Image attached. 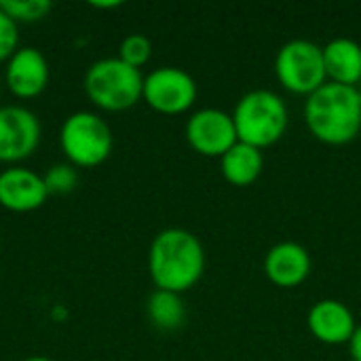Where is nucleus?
Listing matches in <instances>:
<instances>
[{"instance_id": "f257e3e1", "label": "nucleus", "mask_w": 361, "mask_h": 361, "mask_svg": "<svg viewBox=\"0 0 361 361\" xmlns=\"http://www.w3.org/2000/svg\"><path fill=\"white\" fill-rule=\"evenodd\" d=\"M148 273L157 290L184 294L205 273V250L199 237L186 228L161 231L148 250Z\"/></svg>"}, {"instance_id": "f03ea898", "label": "nucleus", "mask_w": 361, "mask_h": 361, "mask_svg": "<svg viewBox=\"0 0 361 361\" xmlns=\"http://www.w3.org/2000/svg\"><path fill=\"white\" fill-rule=\"evenodd\" d=\"M305 123L322 144H351L361 135V91L357 87L326 82L307 97Z\"/></svg>"}, {"instance_id": "7ed1b4c3", "label": "nucleus", "mask_w": 361, "mask_h": 361, "mask_svg": "<svg viewBox=\"0 0 361 361\" xmlns=\"http://www.w3.org/2000/svg\"><path fill=\"white\" fill-rule=\"evenodd\" d=\"M237 137L258 150L277 144L288 129V106L269 89H254L241 95L233 110Z\"/></svg>"}, {"instance_id": "20e7f679", "label": "nucleus", "mask_w": 361, "mask_h": 361, "mask_svg": "<svg viewBox=\"0 0 361 361\" xmlns=\"http://www.w3.org/2000/svg\"><path fill=\"white\" fill-rule=\"evenodd\" d=\"M85 93L104 112H125L142 99L144 76L118 57L93 61L85 72Z\"/></svg>"}, {"instance_id": "39448f33", "label": "nucleus", "mask_w": 361, "mask_h": 361, "mask_svg": "<svg viewBox=\"0 0 361 361\" xmlns=\"http://www.w3.org/2000/svg\"><path fill=\"white\" fill-rule=\"evenodd\" d=\"M59 146L70 165L91 169L110 157L114 137L110 125L99 114L78 110L63 121L59 129Z\"/></svg>"}, {"instance_id": "423d86ee", "label": "nucleus", "mask_w": 361, "mask_h": 361, "mask_svg": "<svg viewBox=\"0 0 361 361\" xmlns=\"http://www.w3.org/2000/svg\"><path fill=\"white\" fill-rule=\"evenodd\" d=\"M275 76L290 93L309 97L328 82L324 47L305 38L286 42L275 57Z\"/></svg>"}, {"instance_id": "0eeeda50", "label": "nucleus", "mask_w": 361, "mask_h": 361, "mask_svg": "<svg viewBox=\"0 0 361 361\" xmlns=\"http://www.w3.org/2000/svg\"><path fill=\"white\" fill-rule=\"evenodd\" d=\"M142 99L159 114H182L197 99V82L186 70L163 66L144 76Z\"/></svg>"}, {"instance_id": "6e6552de", "label": "nucleus", "mask_w": 361, "mask_h": 361, "mask_svg": "<svg viewBox=\"0 0 361 361\" xmlns=\"http://www.w3.org/2000/svg\"><path fill=\"white\" fill-rule=\"evenodd\" d=\"M184 135L195 152L212 159H222L239 142L233 114L220 108H201L192 112L186 121Z\"/></svg>"}, {"instance_id": "1a4fd4ad", "label": "nucleus", "mask_w": 361, "mask_h": 361, "mask_svg": "<svg viewBox=\"0 0 361 361\" xmlns=\"http://www.w3.org/2000/svg\"><path fill=\"white\" fill-rule=\"evenodd\" d=\"M40 121L23 106L0 108V163H21L40 144Z\"/></svg>"}, {"instance_id": "9d476101", "label": "nucleus", "mask_w": 361, "mask_h": 361, "mask_svg": "<svg viewBox=\"0 0 361 361\" xmlns=\"http://www.w3.org/2000/svg\"><path fill=\"white\" fill-rule=\"evenodd\" d=\"M51 78L49 61L36 47H19L6 61L4 82L6 89L19 99L38 97Z\"/></svg>"}, {"instance_id": "9b49d317", "label": "nucleus", "mask_w": 361, "mask_h": 361, "mask_svg": "<svg viewBox=\"0 0 361 361\" xmlns=\"http://www.w3.org/2000/svg\"><path fill=\"white\" fill-rule=\"evenodd\" d=\"M49 190L42 176L25 167L0 171V205L15 214H27L44 205Z\"/></svg>"}, {"instance_id": "f8f14e48", "label": "nucleus", "mask_w": 361, "mask_h": 361, "mask_svg": "<svg viewBox=\"0 0 361 361\" xmlns=\"http://www.w3.org/2000/svg\"><path fill=\"white\" fill-rule=\"evenodd\" d=\"M307 326L319 343L330 347L349 345L357 330L351 309L334 298L317 300L307 315Z\"/></svg>"}, {"instance_id": "ddd939ff", "label": "nucleus", "mask_w": 361, "mask_h": 361, "mask_svg": "<svg viewBox=\"0 0 361 361\" xmlns=\"http://www.w3.org/2000/svg\"><path fill=\"white\" fill-rule=\"evenodd\" d=\"M313 262L305 245L294 241H281L273 245L264 256V273L277 288H298L311 275Z\"/></svg>"}, {"instance_id": "4468645a", "label": "nucleus", "mask_w": 361, "mask_h": 361, "mask_svg": "<svg viewBox=\"0 0 361 361\" xmlns=\"http://www.w3.org/2000/svg\"><path fill=\"white\" fill-rule=\"evenodd\" d=\"M328 82L357 87L361 82V44L353 38H334L324 47Z\"/></svg>"}, {"instance_id": "2eb2a0df", "label": "nucleus", "mask_w": 361, "mask_h": 361, "mask_svg": "<svg viewBox=\"0 0 361 361\" xmlns=\"http://www.w3.org/2000/svg\"><path fill=\"white\" fill-rule=\"evenodd\" d=\"M262 169H264V154H262V150H258V148H254L250 144H243V142H237L220 159L222 178L228 184L237 186V188L252 186L262 176Z\"/></svg>"}, {"instance_id": "dca6fc26", "label": "nucleus", "mask_w": 361, "mask_h": 361, "mask_svg": "<svg viewBox=\"0 0 361 361\" xmlns=\"http://www.w3.org/2000/svg\"><path fill=\"white\" fill-rule=\"evenodd\" d=\"M146 315L150 324L163 332H173L182 328L186 319V307L182 300V294L167 292V290H154L148 296L146 302Z\"/></svg>"}, {"instance_id": "f3484780", "label": "nucleus", "mask_w": 361, "mask_h": 361, "mask_svg": "<svg viewBox=\"0 0 361 361\" xmlns=\"http://www.w3.org/2000/svg\"><path fill=\"white\" fill-rule=\"evenodd\" d=\"M0 8L15 23H32L44 19L53 4L49 0H0Z\"/></svg>"}, {"instance_id": "a211bd4d", "label": "nucleus", "mask_w": 361, "mask_h": 361, "mask_svg": "<svg viewBox=\"0 0 361 361\" xmlns=\"http://www.w3.org/2000/svg\"><path fill=\"white\" fill-rule=\"evenodd\" d=\"M150 55H152V42L144 34H129L123 38L118 47V59L135 70L146 66L150 61Z\"/></svg>"}, {"instance_id": "6ab92c4d", "label": "nucleus", "mask_w": 361, "mask_h": 361, "mask_svg": "<svg viewBox=\"0 0 361 361\" xmlns=\"http://www.w3.org/2000/svg\"><path fill=\"white\" fill-rule=\"evenodd\" d=\"M42 180L49 195H68L78 184V171L70 163H57L42 176Z\"/></svg>"}, {"instance_id": "aec40b11", "label": "nucleus", "mask_w": 361, "mask_h": 361, "mask_svg": "<svg viewBox=\"0 0 361 361\" xmlns=\"http://www.w3.org/2000/svg\"><path fill=\"white\" fill-rule=\"evenodd\" d=\"M17 23L0 8V61H8L11 55L19 49Z\"/></svg>"}, {"instance_id": "412c9836", "label": "nucleus", "mask_w": 361, "mask_h": 361, "mask_svg": "<svg viewBox=\"0 0 361 361\" xmlns=\"http://www.w3.org/2000/svg\"><path fill=\"white\" fill-rule=\"evenodd\" d=\"M349 351H351V360L361 361V326H357V330L349 343Z\"/></svg>"}, {"instance_id": "4be33fe9", "label": "nucleus", "mask_w": 361, "mask_h": 361, "mask_svg": "<svg viewBox=\"0 0 361 361\" xmlns=\"http://www.w3.org/2000/svg\"><path fill=\"white\" fill-rule=\"evenodd\" d=\"M93 6L95 8H116V6H121V2H116V0H112V2H93Z\"/></svg>"}, {"instance_id": "5701e85b", "label": "nucleus", "mask_w": 361, "mask_h": 361, "mask_svg": "<svg viewBox=\"0 0 361 361\" xmlns=\"http://www.w3.org/2000/svg\"><path fill=\"white\" fill-rule=\"evenodd\" d=\"M23 361H53V360H49V357H44V355H32V357H27V360H23Z\"/></svg>"}]
</instances>
